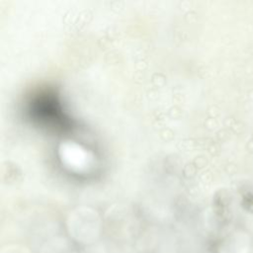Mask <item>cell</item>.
Wrapping results in <instances>:
<instances>
[{
  "label": "cell",
  "mask_w": 253,
  "mask_h": 253,
  "mask_svg": "<svg viewBox=\"0 0 253 253\" xmlns=\"http://www.w3.org/2000/svg\"><path fill=\"white\" fill-rule=\"evenodd\" d=\"M68 228L71 236L84 244H92L100 234V223L97 216L88 211H80L72 215Z\"/></svg>",
  "instance_id": "cell-1"
},
{
  "label": "cell",
  "mask_w": 253,
  "mask_h": 253,
  "mask_svg": "<svg viewBox=\"0 0 253 253\" xmlns=\"http://www.w3.org/2000/svg\"><path fill=\"white\" fill-rule=\"evenodd\" d=\"M250 238L241 231L228 235L219 245V253H249Z\"/></svg>",
  "instance_id": "cell-2"
},
{
  "label": "cell",
  "mask_w": 253,
  "mask_h": 253,
  "mask_svg": "<svg viewBox=\"0 0 253 253\" xmlns=\"http://www.w3.org/2000/svg\"><path fill=\"white\" fill-rule=\"evenodd\" d=\"M67 245L62 239L50 240V242L43 245L42 253H65Z\"/></svg>",
  "instance_id": "cell-3"
},
{
  "label": "cell",
  "mask_w": 253,
  "mask_h": 253,
  "mask_svg": "<svg viewBox=\"0 0 253 253\" xmlns=\"http://www.w3.org/2000/svg\"><path fill=\"white\" fill-rule=\"evenodd\" d=\"M1 253H31V251L23 245H7L2 248Z\"/></svg>",
  "instance_id": "cell-4"
},
{
  "label": "cell",
  "mask_w": 253,
  "mask_h": 253,
  "mask_svg": "<svg viewBox=\"0 0 253 253\" xmlns=\"http://www.w3.org/2000/svg\"><path fill=\"white\" fill-rule=\"evenodd\" d=\"M83 253H107L103 246L101 245H90Z\"/></svg>",
  "instance_id": "cell-5"
}]
</instances>
